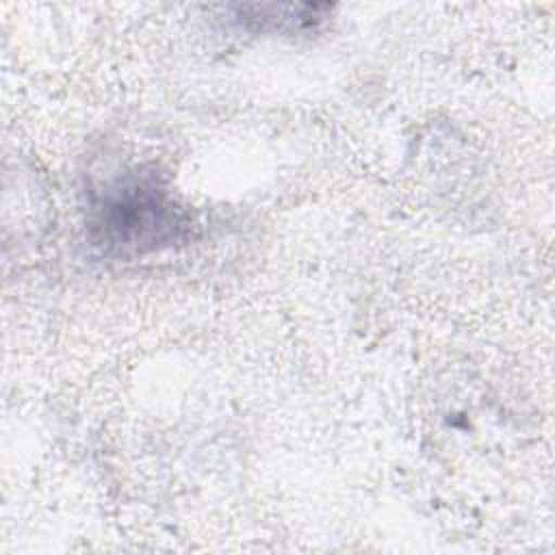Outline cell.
Masks as SVG:
<instances>
[{
    "mask_svg": "<svg viewBox=\"0 0 555 555\" xmlns=\"http://www.w3.org/2000/svg\"><path fill=\"white\" fill-rule=\"evenodd\" d=\"M100 243L119 251L167 245L182 228V208L154 173H130L113 182L93 208Z\"/></svg>",
    "mask_w": 555,
    "mask_h": 555,
    "instance_id": "cell-1",
    "label": "cell"
}]
</instances>
